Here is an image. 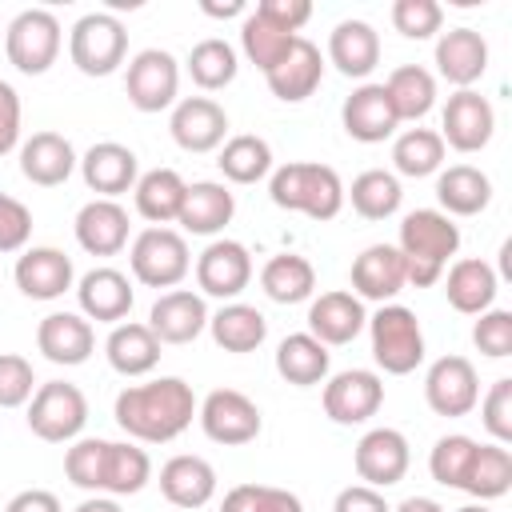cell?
Masks as SVG:
<instances>
[{"label": "cell", "instance_id": "7", "mask_svg": "<svg viewBox=\"0 0 512 512\" xmlns=\"http://www.w3.org/2000/svg\"><path fill=\"white\" fill-rule=\"evenodd\" d=\"M88 424V400L76 384L68 380H48L32 392L28 400V428L48 440V444H64L76 440L80 428Z\"/></svg>", "mask_w": 512, "mask_h": 512}, {"label": "cell", "instance_id": "10", "mask_svg": "<svg viewBox=\"0 0 512 512\" xmlns=\"http://www.w3.org/2000/svg\"><path fill=\"white\" fill-rule=\"evenodd\" d=\"M260 408L236 392V388H216L204 396L200 404V428L208 440L224 444V448H240V444H252L260 436Z\"/></svg>", "mask_w": 512, "mask_h": 512}, {"label": "cell", "instance_id": "58", "mask_svg": "<svg viewBox=\"0 0 512 512\" xmlns=\"http://www.w3.org/2000/svg\"><path fill=\"white\" fill-rule=\"evenodd\" d=\"M4 512H60V500L52 492H44V488H28V492L12 496Z\"/></svg>", "mask_w": 512, "mask_h": 512}, {"label": "cell", "instance_id": "30", "mask_svg": "<svg viewBox=\"0 0 512 512\" xmlns=\"http://www.w3.org/2000/svg\"><path fill=\"white\" fill-rule=\"evenodd\" d=\"M76 164L80 160L60 132H32V140H24V148H20V172H24V180H32L40 188L64 184Z\"/></svg>", "mask_w": 512, "mask_h": 512}, {"label": "cell", "instance_id": "22", "mask_svg": "<svg viewBox=\"0 0 512 512\" xmlns=\"http://www.w3.org/2000/svg\"><path fill=\"white\" fill-rule=\"evenodd\" d=\"M136 152L116 144V140H100L84 152L80 160V176L92 192H100V200H116L120 192L136 188Z\"/></svg>", "mask_w": 512, "mask_h": 512}, {"label": "cell", "instance_id": "40", "mask_svg": "<svg viewBox=\"0 0 512 512\" xmlns=\"http://www.w3.org/2000/svg\"><path fill=\"white\" fill-rule=\"evenodd\" d=\"M152 480V460L144 448L128 444V440H108L104 448V488L112 496H136L144 484Z\"/></svg>", "mask_w": 512, "mask_h": 512}, {"label": "cell", "instance_id": "23", "mask_svg": "<svg viewBox=\"0 0 512 512\" xmlns=\"http://www.w3.org/2000/svg\"><path fill=\"white\" fill-rule=\"evenodd\" d=\"M76 300L84 320H100V324H120L132 312V284L120 268H92L88 276H80L76 284Z\"/></svg>", "mask_w": 512, "mask_h": 512}, {"label": "cell", "instance_id": "47", "mask_svg": "<svg viewBox=\"0 0 512 512\" xmlns=\"http://www.w3.org/2000/svg\"><path fill=\"white\" fill-rule=\"evenodd\" d=\"M296 36H288V32H280V28H272L268 20H260L256 12H248L244 16V24H240V44H244V56L260 68V72H268L284 52H288V44H292Z\"/></svg>", "mask_w": 512, "mask_h": 512}, {"label": "cell", "instance_id": "32", "mask_svg": "<svg viewBox=\"0 0 512 512\" xmlns=\"http://www.w3.org/2000/svg\"><path fill=\"white\" fill-rule=\"evenodd\" d=\"M496 288H500V280H496L492 264H488V260H476V256L456 260V264L448 268V280H444L448 304H452L456 312H464V316L488 312L492 300H496Z\"/></svg>", "mask_w": 512, "mask_h": 512}, {"label": "cell", "instance_id": "60", "mask_svg": "<svg viewBox=\"0 0 512 512\" xmlns=\"http://www.w3.org/2000/svg\"><path fill=\"white\" fill-rule=\"evenodd\" d=\"M76 512H120V504L112 496H88L84 504H76Z\"/></svg>", "mask_w": 512, "mask_h": 512}, {"label": "cell", "instance_id": "1", "mask_svg": "<svg viewBox=\"0 0 512 512\" xmlns=\"http://www.w3.org/2000/svg\"><path fill=\"white\" fill-rule=\"evenodd\" d=\"M112 412L128 436L144 444H168L192 424L196 396H192V384H184L180 376H160V380L124 388Z\"/></svg>", "mask_w": 512, "mask_h": 512}, {"label": "cell", "instance_id": "14", "mask_svg": "<svg viewBox=\"0 0 512 512\" xmlns=\"http://www.w3.org/2000/svg\"><path fill=\"white\" fill-rule=\"evenodd\" d=\"M440 140L456 152H480L488 140H492V128H496V112L492 104L472 92V88H460L448 96L444 104V116H440Z\"/></svg>", "mask_w": 512, "mask_h": 512}, {"label": "cell", "instance_id": "42", "mask_svg": "<svg viewBox=\"0 0 512 512\" xmlns=\"http://www.w3.org/2000/svg\"><path fill=\"white\" fill-rule=\"evenodd\" d=\"M216 164H220L224 180H232V184H256V180H264L272 172V148H268V140H260L252 132H240V136H232V140L220 144V160Z\"/></svg>", "mask_w": 512, "mask_h": 512}, {"label": "cell", "instance_id": "26", "mask_svg": "<svg viewBox=\"0 0 512 512\" xmlns=\"http://www.w3.org/2000/svg\"><path fill=\"white\" fill-rule=\"evenodd\" d=\"M368 324L364 304L352 292H320L308 308V336H316L324 348L328 344H348L360 336V328Z\"/></svg>", "mask_w": 512, "mask_h": 512}, {"label": "cell", "instance_id": "39", "mask_svg": "<svg viewBox=\"0 0 512 512\" xmlns=\"http://www.w3.org/2000/svg\"><path fill=\"white\" fill-rule=\"evenodd\" d=\"M276 372L296 388H312L328 376V348L308 332H292L276 348Z\"/></svg>", "mask_w": 512, "mask_h": 512}, {"label": "cell", "instance_id": "36", "mask_svg": "<svg viewBox=\"0 0 512 512\" xmlns=\"http://www.w3.org/2000/svg\"><path fill=\"white\" fill-rule=\"evenodd\" d=\"M208 328H212V340L224 348V352H256L268 336V320L260 308L252 304H224L216 316H208Z\"/></svg>", "mask_w": 512, "mask_h": 512}, {"label": "cell", "instance_id": "19", "mask_svg": "<svg viewBox=\"0 0 512 512\" xmlns=\"http://www.w3.org/2000/svg\"><path fill=\"white\" fill-rule=\"evenodd\" d=\"M36 348L44 352V360L52 364H64V368H76L92 356L96 348V332L84 316L76 312H48L40 324H36Z\"/></svg>", "mask_w": 512, "mask_h": 512}, {"label": "cell", "instance_id": "33", "mask_svg": "<svg viewBox=\"0 0 512 512\" xmlns=\"http://www.w3.org/2000/svg\"><path fill=\"white\" fill-rule=\"evenodd\" d=\"M104 352L120 376H148L160 364V340L152 336L148 324H136V320L116 324L104 340Z\"/></svg>", "mask_w": 512, "mask_h": 512}, {"label": "cell", "instance_id": "51", "mask_svg": "<svg viewBox=\"0 0 512 512\" xmlns=\"http://www.w3.org/2000/svg\"><path fill=\"white\" fill-rule=\"evenodd\" d=\"M36 392V372L24 356L0 352V408H20Z\"/></svg>", "mask_w": 512, "mask_h": 512}, {"label": "cell", "instance_id": "25", "mask_svg": "<svg viewBox=\"0 0 512 512\" xmlns=\"http://www.w3.org/2000/svg\"><path fill=\"white\" fill-rule=\"evenodd\" d=\"M72 260L60 248H24L16 260V288L28 300H56L72 288Z\"/></svg>", "mask_w": 512, "mask_h": 512}, {"label": "cell", "instance_id": "16", "mask_svg": "<svg viewBox=\"0 0 512 512\" xmlns=\"http://www.w3.org/2000/svg\"><path fill=\"white\" fill-rule=\"evenodd\" d=\"M320 76H324L320 48H316L312 40H304V36H296V40L288 44V52L264 72L272 96L284 100V104H300V100H308V96L320 88Z\"/></svg>", "mask_w": 512, "mask_h": 512}, {"label": "cell", "instance_id": "24", "mask_svg": "<svg viewBox=\"0 0 512 512\" xmlns=\"http://www.w3.org/2000/svg\"><path fill=\"white\" fill-rule=\"evenodd\" d=\"M436 68L448 84L460 88H472L484 68H488V44L476 28H452V32H440L436 40Z\"/></svg>", "mask_w": 512, "mask_h": 512}, {"label": "cell", "instance_id": "35", "mask_svg": "<svg viewBox=\"0 0 512 512\" xmlns=\"http://www.w3.org/2000/svg\"><path fill=\"white\" fill-rule=\"evenodd\" d=\"M184 180L176 168H152L144 176H136V212L144 220H152V228H164L168 220L180 216V204H184Z\"/></svg>", "mask_w": 512, "mask_h": 512}, {"label": "cell", "instance_id": "57", "mask_svg": "<svg viewBox=\"0 0 512 512\" xmlns=\"http://www.w3.org/2000/svg\"><path fill=\"white\" fill-rule=\"evenodd\" d=\"M332 512H392L388 500L380 496V488H368V484H348L340 488Z\"/></svg>", "mask_w": 512, "mask_h": 512}, {"label": "cell", "instance_id": "6", "mask_svg": "<svg viewBox=\"0 0 512 512\" xmlns=\"http://www.w3.org/2000/svg\"><path fill=\"white\" fill-rule=\"evenodd\" d=\"M8 64L24 76H44L60 56V20L48 8H24L4 32Z\"/></svg>", "mask_w": 512, "mask_h": 512}, {"label": "cell", "instance_id": "8", "mask_svg": "<svg viewBox=\"0 0 512 512\" xmlns=\"http://www.w3.org/2000/svg\"><path fill=\"white\" fill-rule=\"evenodd\" d=\"M128 264H132V276L140 284H148V288H176L188 276L192 256H188V244H184L180 232H172V228H144L132 240Z\"/></svg>", "mask_w": 512, "mask_h": 512}, {"label": "cell", "instance_id": "5", "mask_svg": "<svg viewBox=\"0 0 512 512\" xmlns=\"http://www.w3.org/2000/svg\"><path fill=\"white\" fill-rule=\"evenodd\" d=\"M68 56L84 76H112L128 56V32L112 12H88L72 24Z\"/></svg>", "mask_w": 512, "mask_h": 512}, {"label": "cell", "instance_id": "29", "mask_svg": "<svg viewBox=\"0 0 512 512\" xmlns=\"http://www.w3.org/2000/svg\"><path fill=\"white\" fill-rule=\"evenodd\" d=\"M328 60L348 76L364 80L380 64V36L368 20H340L328 36Z\"/></svg>", "mask_w": 512, "mask_h": 512}, {"label": "cell", "instance_id": "20", "mask_svg": "<svg viewBox=\"0 0 512 512\" xmlns=\"http://www.w3.org/2000/svg\"><path fill=\"white\" fill-rule=\"evenodd\" d=\"M408 284L404 276V256L396 244H368L356 260H352V296L356 300H392L400 288Z\"/></svg>", "mask_w": 512, "mask_h": 512}, {"label": "cell", "instance_id": "3", "mask_svg": "<svg viewBox=\"0 0 512 512\" xmlns=\"http://www.w3.org/2000/svg\"><path fill=\"white\" fill-rule=\"evenodd\" d=\"M268 196L276 208L304 212L312 220H332L344 208V184L336 168L316 164V160H292L276 168L268 180Z\"/></svg>", "mask_w": 512, "mask_h": 512}, {"label": "cell", "instance_id": "2", "mask_svg": "<svg viewBox=\"0 0 512 512\" xmlns=\"http://www.w3.org/2000/svg\"><path fill=\"white\" fill-rule=\"evenodd\" d=\"M400 256H404V276L412 288H428L444 276L448 260L460 248V228L452 224V216H444L440 208H416L404 216L400 224Z\"/></svg>", "mask_w": 512, "mask_h": 512}, {"label": "cell", "instance_id": "9", "mask_svg": "<svg viewBox=\"0 0 512 512\" xmlns=\"http://www.w3.org/2000/svg\"><path fill=\"white\" fill-rule=\"evenodd\" d=\"M176 88H180V64L172 52L144 48L128 60L124 92L136 112H164L168 104H176Z\"/></svg>", "mask_w": 512, "mask_h": 512}, {"label": "cell", "instance_id": "53", "mask_svg": "<svg viewBox=\"0 0 512 512\" xmlns=\"http://www.w3.org/2000/svg\"><path fill=\"white\" fill-rule=\"evenodd\" d=\"M476 404H480V420H484L488 436H492L496 444H508V440H512V380L500 376V380L488 388V396L476 400Z\"/></svg>", "mask_w": 512, "mask_h": 512}, {"label": "cell", "instance_id": "43", "mask_svg": "<svg viewBox=\"0 0 512 512\" xmlns=\"http://www.w3.org/2000/svg\"><path fill=\"white\" fill-rule=\"evenodd\" d=\"M344 196L352 200V208H356L364 220H388V216L400 208V200H404L400 180H396L392 172H384V168L360 172Z\"/></svg>", "mask_w": 512, "mask_h": 512}, {"label": "cell", "instance_id": "48", "mask_svg": "<svg viewBox=\"0 0 512 512\" xmlns=\"http://www.w3.org/2000/svg\"><path fill=\"white\" fill-rule=\"evenodd\" d=\"M220 512H304L300 496L272 484H236L228 488Z\"/></svg>", "mask_w": 512, "mask_h": 512}, {"label": "cell", "instance_id": "61", "mask_svg": "<svg viewBox=\"0 0 512 512\" xmlns=\"http://www.w3.org/2000/svg\"><path fill=\"white\" fill-rule=\"evenodd\" d=\"M208 16H240L244 12V4L240 0H232V4H200Z\"/></svg>", "mask_w": 512, "mask_h": 512}, {"label": "cell", "instance_id": "17", "mask_svg": "<svg viewBox=\"0 0 512 512\" xmlns=\"http://www.w3.org/2000/svg\"><path fill=\"white\" fill-rule=\"evenodd\" d=\"M168 132L184 152H212L228 136V112L212 96H188L172 108Z\"/></svg>", "mask_w": 512, "mask_h": 512}, {"label": "cell", "instance_id": "21", "mask_svg": "<svg viewBox=\"0 0 512 512\" xmlns=\"http://www.w3.org/2000/svg\"><path fill=\"white\" fill-rule=\"evenodd\" d=\"M340 120H344V132L352 140H360V144H380V140H388L400 128V120H396V112L388 104L384 84H360L344 100Z\"/></svg>", "mask_w": 512, "mask_h": 512}, {"label": "cell", "instance_id": "50", "mask_svg": "<svg viewBox=\"0 0 512 512\" xmlns=\"http://www.w3.org/2000/svg\"><path fill=\"white\" fill-rule=\"evenodd\" d=\"M444 24V8L436 0H396L392 4V28L408 40H428Z\"/></svg>", "mask_w": 512, "mask_h": 512}, {"label": "cell", "instance_id": "46", "mask_svg": "<svg viewBox=\"0 0 512 512\" xmlns=\"http://www.w3.org/2000/svg\"><path fill=\"white\" fill-rule=\"evenodd\" d=\"M472 452H476V440L472 436H440L432 456H428V472L436 484L444 488H464V476H468V464H472Z\"/></svg>", "mask_w": 512, "mask_h": 512}, {"label": "cell", "instance_id": "45", "mask_svg": "<svg viewBox=\"0 0 512 512\" xmlns=\"http://www.w3.org/2000/svg\"><path fill=\"white\" fill-rule=\"evenodd\" d=\"M236 48L220 36H208L200 40L192 52H188V76L192 84H200L204 92H216V88H228L236 80Z\"/></svg>", "mask_w": 512, "mask_h": 512}, {"label": "cell", "instance_id": "55", "mask_svg": "<svg viewBox=\"0 0 512 512\" xmlns=\"http://www.w3.org/2000/svg\"><path fill=\"white\" fill-rule=\"evenodd\" d=\"M256 16L268 20L272 28L288 32V36H300V28L312 20V4L308 0H260Z\"/></svg>", "mask_w": 512, "mask_h": 512}, {"label": "cell", "instance_id": "41", "mask_svg": "<svg viewBox=\"0 0 512 512\" xmlns=\"http://www.w3.org/2000/svg\"><path fill=\"white\" fill-rule=\"evenodd\" d=\"M508 488H512V452L504 444H476L460 492H468L476 500H496Z\"/></svg>", "mask_w": 512, "mask_h": 512}, {"label": "cell", "instance_id": "37", "mask_svg": "<svg viewBox=\"0 0 512 512\" xmlns=\"http://www.w3.org/2000/svg\"><path fill=\"white\" fill-rule=\"evenodd\" d=\"M384 92H388V104H392L396 120H420L436 104V76L420 64H400L384 80Z\"/></svg>", "mask_w": 512, "mask_h": 512}, {"label": "cell", "instance_id": "38", "mask_svg": "<svg viewBox=\"0 0 512 512\" xmlns=\"http://www.w3.org/2000/svg\"><path fill=\"white\" fill-rule=\"evenodd\" d=\"M260 288L276 304H300L316 292V268L296 252H280L260 268Z\"/></svg>", "mask_w": 512, "mask_h": 512}, {"label": "cell", "instance_id": "31", "mask_svg": "<svg viewBox=\"0 0 512 512\" xmlns=\"http://www.w3.org/2000/svg\"><path fill=\"white\" fill-rule=\"evenodd\" d=\"M232 212H236V196L224 184L196 180V184L184 188V204H180L176 224L184 232H192V236H212L232 220Z\"/></svg>", "mask_w": 512, "mask_h": 512}, {"label": "cell", "instance_id": "44", "mask_svg": "<svg viewBox=\"0 0 512 512\" xmlns=\"http://www.w3.org/2000/svg\"><path fill=\"white\" fill-rule=\"evenodd\" d=\"M392 164H396L400 176H412V180L432 176L444 164V140H440V132H432V128H408V132H400L396 144H392Z\"/></svg>", "mask_w": 512, "mask_h": 512}, {"label": "cell", "instance_id": "15", "mask_svg": "<svg viewBox=\"0 0 512 512\" xmlns=\"http://www.w3.org/2000/svg\"><path fill=\"white\" fill-rule=\"evenodd\" d=\"M248 280H252V256L240 240H212L196 256V284L208 296L232 300L248 288Z\"/></svg>", "mask_w": 512, "mask_h": 512}, {"label": "cell", "instance_id": "13", "mask_svg": "<svg viewBox=\"0 0 512 512\" xmlns=\"http://www.w3.org/2000/svg\"><path fill=\"white\" fill-rule=\"evenodd\" d=\"M352 464H356V476L368 488H392V484L404 480V472L412 464V452H408L404 432H396V428H372V432L360 436V444L352 452Z\"/></svg>", "mask_w": 512, "mask_h": 512}, {"label": "cell", "instance_id": "54", "mask_svg": "<svg viewBox=\"0 0 512 512\" xmlns=\"http://www.w3.org/2000/svg\"><path fill=\"white\" fill-rule=\"evenodd\" d=\"M32 236V212L16 196L0 192V252H24Z\"/></svg>", "mask_w": 512, "mask_h": 512}, {"label": "cell", "instance_id": "59", "mask_svg": "<svg viewBox=\"0 0 512 512\" xmlns=\"http://www.w3.org/2000/svg\"><path fill=\"white\" fill-rule=\"evenodd\" d=\"M392 512H444L432 496H408V500H400Z\"/></svg>", "mask_w": 512, "mask_h": 512}, {"label": "cell", "instance_id": "28", "mask_svg": "<svg viewBox=\"0 0 512 512\" xmlns=\"http://www.w3.org/2000/svg\"><path fill=\"white\" fill-rule=\"evenodd\" d=\"M160 492L176 508H204L216 496V468L204 456H172L160 468Z\"/></svg>", "mask_w": 512, "mask_h": 512}, {"label": "cell", "instance_id": "52", "mask_svg": "<svg viewBox=\"0 0 512 512\" xmlns=\"http://www.w3.org/2000/svg\"><path fill=\"white\" fill-rule=\"evenodd\" d=\"M472 344H476L484 356H492V360L512 356V312H504V308L480 312V320H476V328H472Z\"/></svg>", "mask_w": 512, "mask_h": 512}, {"label": "cell", "instance_id": "18", "mask_svg": "<svg viewBox=\"0 0 512 512\" xmlns=\"http://www.w3.org/2000/svg\"><path fill=\"white\" fill-rule=\"evenodd\" d=\"M148 328L160 344H188L196 340L204 328H208V308H204V296L188 292V288H172L164 292L152 312H148Z\"/></svg>", "mask_w": 512, "mask_h": 512}, {"label": "cell", "instance_id": "49", "mask_svg": "<svg viewBox=\"0 0 512 512\" xmlns=\"http://www.w3.org/2000/svg\"><path fill=\"white\" fill-rule=\"evenodd\" d=\"M104 448H108V440H96V436L76 440L64 452V476L84 492H100L104 488Z\"/></svg>", "mask_w": 512, "mask_h": 512}, {"label": "cell", "instance_id": "34", "mask_svg": "<svg viewBox=\"0 0 512 512\" xmlns=\"http://www.w3.org/2000/svg\"><path fill=\"white\" fill-rule=\"evenodd\" d=\"M436 200L444 216H476L492 200V180L472 164H452L436 180Z\"/></svg>", "mask_w": 512, "mask_h": 512}, {"label": "cell", "instance_id": "12", "mask_svg": "<svg viewBox=\"0 0 512 512\" xmlns=\"http://www.w3.org/2000/svg\"><path fill=\"white\" fill-rule=\"evenodd\" d=\"M380 404H384V380L368 368L336 372L324 384V412L336 424H364L380 412Z\"/></svg>", "mask_w": 512, "mask_h": 512}, {"label": "cell", "instance_id": "4", "mask_svg": "<svg viewBox=\"0 0 512 512\" xmlns=\"http://www.w3.org/2000/svg\"><path fill=\"white\" fill-rule=\"evenodd\" d=\"M368 332H372V356L388 376H408L424 360V332L412 308L380 304V312L368 320Z\"/></svg>", "mask_w": 512, "mask_h": 512}, {"label": "cell", "instance_id": "11", "mask_svg": "<svg viewBox=\"0 0 512 512\" xmlns=\"http://www.w3.org/2000/svg\"><path fill=\"white\" fill-rule=\"evenodd\" d=\"M424 400L436 416H468L480 400V376L468 356H440L424 376Z\"/></svg>", "mask_w": 512, "mask_h": 512}, {"label": "cell", "instance_id": "27", "mask_svg": "<svg viewBox=\"0 0 512 512\" xmlns=\"http://www.w3.org/2000/svg\"><path fill=\"white\" fill-rule=\"evenodd\" d=\"M76 244L92 256H116L128 244V212L116 200H88L76 212Z\"/></svg>", "mask_w": 512, "mask_h": 512}, {"label": "cell", "instance_id": "56", "mask_svg": "<svg viewBox=\"0 0 512 512\" xmlns=\"http://www.w3.org/2000/svg\"><path fill=\"white\" fill-rule=\"evenodd\" d=\"M20 140V96L8 80H0V156L12 152Z\"/></svg>", "mask_w": 512, "mask_h": 512}, {"label": "cell", "instance_id": "62", "mask_svg": "<svg viewBox=\"0 0 512 512\" xmlns=\"http://www.w3.org/2000/svg\"><path fill=\"white\" fill-rule=\"evenodd\" d=\"M460 512H488V508H480V504H468V508H460Z\"/></svg>", "mask_w": 512, "mask_h": 512}]
</instances>
